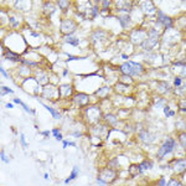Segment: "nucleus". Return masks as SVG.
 <instances>
[{
	"mask_svg": "<svg viewBox=\"0 0 186 186\" xmlns=\"http://www.w3.org/2000/svg\"><path fill=\"white\" fill-rule=\"evenodd\" d=\"M122 71L125 74H139L143 71V67L135 62H127L122 66Z\"/></svg>",
	"mask_w": 186,
	"mask_h": 186,
	"instance_id": "1",
	"label": "nucleus"
},
{
	"mask_svg": "<svg viewBox=\"0 0 186 186\" xmlns=\"http://www.w3.org/2000/svg\"><path fill=\"white\" fill-rule=\"evenodd\" d=\"M174 145H175L174 139H166V141H165V143L163 144V146L160 148V150H159V153H158V156H159V158H161V156H164V155L169 154V153L172 150Z\"/></svg>",
	"mask_w": 186,
	"mask_h": 186,
	"instance_id": "2",
	"label": "nucleus"
},
{
	"mask_svg": "<svg viewBox=\"0 0 186 186\" xmlns=\"http://www.w3.org/2000/svg\"><path fill=\"white\" fill-rule=\"evenodd\" d=\"M185 169H186V160H177L174 164V170L176 172H180V171H182Z\"/></svg>",
	"mask_w": 186,
	"mask_h": 186,
	"instance_id": "3",
	"label": "nucleus"
},
{
	"mask_svg": "<svg viewBox=\"0 0 186 186\" xmlns=\"http://www.w3.org/2000/svg\"><path fill=\"white\" fill-rule=\"evenodd\" d=\"M77 174H78V169H77V166H74V167H73V170H72V174H71V176H70L68 179H66V180H65V182H66V184H68V182H70L71 180L76 179Z\"/></svg>",
	"mask_w": 186,
	"mask_h": 186,
	"instance_id": "4",
	"label": "nucleus"
},
{
	"mask_svg": "<svg viewBox=\"0 0 186 186\" xmlns=\"http://www.w3.org/2000/svg\"><path fill=\"white\" fill-rule=\"evenodd\" d=\"M14 102H15V103H18V104H21V106H23V108H24L25 111H27L29 113H34V111H31V109H30V108H29V107H27V106H26V104H25L24 102H21L20 99L15 98V99H14Z\"/></svg>",
	"mask_w": 186,
	"mask_h": 186,
	"instance_id": "5",
	"label": "nucleus"
},
{
	"mask_svg": "<svg viewBox=\"0 0 186 186\" xmlns=\"http://www.w3.org/2000/svg\"><path fill=\"white\" fill-rule=\"evenodd\" d=\"M150 166H151V163H150V161H144V163L139 166V170H140V171H144L145 169H150Z\"/></svg>",
	"mask_w": 186,
	"mask_h": 186,
	"instance_id": "6",
	"label": "nucleus"
},
{
	"mask_svg": "<svg viewBox=\"0 0 186 186\" xmlns=\"http://www.w3.org/2000/svg\"><path fill=\"white\" fill-rule=\"evenodd\" d=\"M44 107H45V108H46V109H47V111H48V112H50V113H51V114H52V116H53L55 118H60V114H58V113H57L56 111H53V109H52L51 107H47L46 104H44Z\"/></svg>",
	"mask_w": 186,
	"mask_h": 186,
	"instance_id": "7",
	"label": "nucleus"
},
{
	"mask_svg": "<svg viewBox=\"0 0 186 186\" xmlns=\"http://www.w3.org/2000/svg\"><path fill=\"white\" fill-rule=\"evenodd\" d=\"M66 41H67L68 44H72V45H74V46H76V45H78V42H79V41H78L76 37H67V39H66Z\"/></svg>",
	"mask_w": 186,
	"mask_h": 186,
	"instance_id": "8",
	"label": "nucleus"
},
{
	"mask_svg": "<svg viewBox=\"0 0 186 186\" xmlns=\"http://www.w3.org/2000/svg\"><path fill=\"white\" fill-rule=\"evenodd\" d=\"M6 57H8L9 60H19V56H18V55H15V53H11L10 51H8V52H6Z\"/></svg>",
	"mask_w": 186,
	"mask_h": 186,
	"instance_id": "9",
	"label": "nucleus"
},
{
	"mask_svg": "<svg viewBox=\"0 0 186 186\" xmlns=\"http://www.w3.org/2000/svg\"><path fill=\"white\" fill-rule=\"evenodd\" d=\"M180 143H181V145L186 149V134H181V135H180Z\"/></svg>",
	"mask_w": 186,
	"mask_h": 186,
	"instance_id": "10",
	"label": "nucleus"
},
{
	"mask_svg": "<svg viewBox=\"0 0 186 186\" xmlns=\"http://www.w3.org/2000/svg\"><path fill=\"white\" fill-rule=\"evenodd\" d=\"M160 16H161V20L164 21V24H165V25H166L167 27H170V26H171V23H170V19H169V18H165V16H163L161 14H160Z\"/></svg>",
	"mask_w": 186,
	"mask_h": 186,
	"instance_id": "11",
	"label": "nucleus"
},
{
	"mask_svg": "<svg viewBox=\"0 0 186 186\" xmlns=\"http://www.w3.org/2000/svg\"><path fill=\"white\" fill-rule=\"evenodd\" d=\"M52 133H53V135H55V138H56L57 140H62V135L60 134V132H58L57 129H53Z\"/></svg>",
	"mask_w": 186,
	"mask_h": 186,
	"instance_id": "12",
	"label": "nucleus"
},
{
	"mask_svg": "<svg viewBox=\"0 0 186 186\" xmlns=\"http://www.w3.org/2000/svg\"><path fill=\"white\" fill-rule=\"evenodd\" d=\"M6 92H8V93H13L11 89H9V88H6V87H1V94H3V96L5 94Z\"/></svg>",
	"mask_w": 186,
	"mask_h": 186,
	"instance_id": "13",
	"label": "nucleus"
},
{
	"mask_svg": "<svg viewBox=\"0 0 186 186\" xmlns=\"http://www.w3.org/2000/svg\"><path fill=\"white\" fill-rule=\"evenodd\" d=\"M164 112H165V114H166V116H170V117H172V116H174V112H170L167 107H166V108H164Z\"/></svg>",
	"mask_w": 186,
	"mask_h": 186,
	"instance_id": "14",
	"label": "nucleus"
},
{
	"mask_svg": "<svg viewBox=\"0 0 186 186\" xmlns=\"http://www.w3.org/2000/svg\"><path fill=\"white\" fill-rule=\"evenodd\" d=\"M20 140H21V143H23V145H24V146H27V144H26V141H25V137H24V134H21Z\"/></svg>",
	"mask_w": 186,
	"mask_h": 186,
	"instance_id": "15",
	"label": "nucleus"
},
{
	"mask_svg": "<svg viewBox=\"0 0 186 186\" xmlns=\"http://www.w3.org/2000/svg\"><path fill=\"white\" fill-rule=\"evenodd\" d=\"M181 109H182L184 112H186V102H185V101L181 103Z\"/></svg>",
	"mask_w": 186,
	"mask_h": 186,
	"instance_id": "16",
	"label": "nucleus"
},
{
	"mask_svg": "<svg viewBox=\"0 0 186 186\" xmlns=\"http://www.w3.org/2000/svg\"><path fill=\"white\" fill-rule=\"evenodd\" d=\"M181 84V78H176L175 79V86H180Z\"/></svg>",
	"mask_w": 186,
	"mask_h": 186,
	"instance_id": "17",
	"label": "nucleus"
},
{
	"mask_svg": "<svg viewBox=\"0 0 186 186\" xmlns=\"http://www.w3.org/2000/svg\"><path fill=\"white\" fill-rule=\"evenodd\" d=\"M67 145H72V146H73V145H74V143H68V141H63V146L66 148Z\"/></svg>",
	"mask_w": 186,
	"mask_h": 186,
	"instance_id": "18",
	"label": "nucleus"
},
{
	"mask_svg": "<svg viewBox=\"0 0 186 186\" xmlns=\"http://www.w3.org/2000/svg\"><path fill=\"white\" fill-rule=\"evenodd\" d=\"M1 159H3V161H5V163H8V159L5 158V155H4V151H1Z\"/></svg>",
	"mask_w": 186,
	"mask_h": 186,
	"instance_id": "19",
	"label": "nucleus"
},
{
	"mask_svg": "<svg viewBox=\"0 0 186 186\" xmlns=\"http://www.w3.org/2000/svg\"><path fill=\"white\" fill-rule=\"evenodd\" d=\"M58 4H60L61 6H66V5H67V3H63V1H60Z\"/></svg>",
	"mask_w": 186,
	"mask_h": 186,
	"instance_id": "20",
	"label": "nucleus"
},
{
	"mask_svg": "<svg viewBox=\"0 0 186 186\" xmlns=\"http://www.w3.org/2000/svg\"><path fill=\"white\" fill-rule=\"evenodd\" d=\"M1 73H3V76H5V77H8V74L5 73V71H4V68H1Z\"/></svg>",
	"mask_w": 186,
	"mask_h": 186,
	"instance_id": "21",
	"label": "nucleus"
},
{
	"mask_svg": "<svg viewBox=\"0 0 186 186\" xmlns=\"http://www.w3.org/2000/svg\"><path fill=\"white\" fill-rule=\"evenodd\" d=\"M164 182H165L164 179H161V180H160V186H164Z\"/></svg>",
	"mask_w": 186,
	"mask_h": 186,
	"instance_id": "22",
	"label": "nucleus"
},
{
	"mask_svg": "<svg viewBox=\"0 0 186 186\" xmlns=\"http://www.w3.org/2000/svg\"><path fill=\"white\" fill-rule=\"evenodd\" d=\"M42 134H44V135H47V137H48V134H50V133H48V132H42Z\"/></svg>",
	"mask_w": 186,
	"mask_h": 186,
	"instance_id": "23",
	"label": "nucleus"
}]
</instances>
